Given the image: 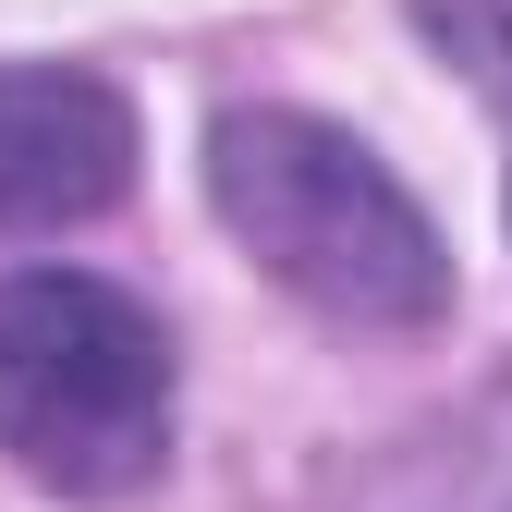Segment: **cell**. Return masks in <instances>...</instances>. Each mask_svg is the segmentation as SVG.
<instances>
[{
  "mask_svg": "<svg viewBox=\"0 0 512 512\" xmlns=\"http://www.w3.org/2000/svg\"><path fill=\"white\" fill-rule=\"evenodd\" d=\"M208 208L232 220V244L256 256V269H269L281 293H305L317 317L415 330V317L452 305V256H439L427 208L342 135V122L220 110V135H208Z\"/></svg>",
  "mask_w": 512,
  "mask_h": 512,
  "instance_id": "obj_1",
  "label": "cell"
},
{
  "mask_svg": "<svg viewBox=\"0 0 512 512\" xmlns=\"http://www.w3.org/2000/svg\"><path fill=\"white\" fill-rule=\"evenodd\" d=\"M0 452L61 500H135L171 464V342L122 281H0Z\"/></svg>",
  "mask_w": 512,
  "mask_h": 512,
  "instance_id": "obj_2",
  "label": "cell"
},
{
  "mask_svg": "<svg viewBox=\"0 0 512 512\" xmlns=\"http://www.w3.org/2000/svg\"><path fill=\"white\" fill-rule=\"evenodd\" d=\"M122 183H135V110L98 74H61V61L0 74V232L98 220Z\"/></svg>",
  "mask_w": 512,
  "mask_h": 512,
  "instance_id": "obj_3",
  "label": "cell"
}]
</instances>
